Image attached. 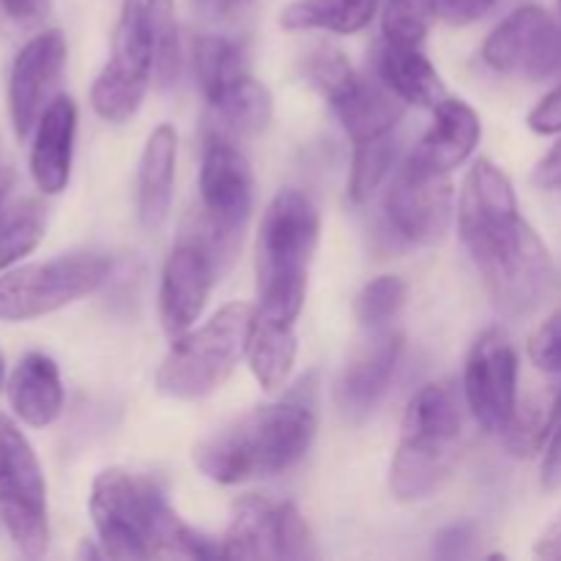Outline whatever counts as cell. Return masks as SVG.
Listing matches in <instances>:
<instances>
[{
	"label": "cell",
	"instance_id": "obj_1",
	"mask_svg": "<svg viewBox=\"0 0 561 561\" xmlns=\"http://www.w3.org/2000/svg\"><path fill=\"white\" fill-rule=\"evenodd\" d=\"M458 233L502 312L526 316L557 294L551 252L520 217L513 181L491 159H477L466 173Z\"/></svg>",
	"mask_w": 561,
	"mask_h": 561
},
{
	"label": "cell",
	"instance_id": "obj_28",
	"mask_svg": "<svg viewBox=\"0 0 561 561\" xmlns=\"http://www.w3.org/2000/svg\"><path fill=\"white\" fill-rule=\"evenodd\" d=\"M195 75L206 99L222 91L236 77L247 75L244 44L225 36H201L195 42Z\"/></svg>",
	"mask_w": 561,
	"mask_h": 561
},
{
	"label": "cell",
	"instance_id": "obj_18",
	"mask_svg": "<svg viewBox=\"0 0 561 561\" xmlns=\"http://www.w3.org/2000/svg\"><path fill=\"white\" fill-rule=\"evenodd\" d=\"M75 135L77 104L69 96H55L38 118L31 148V175L42 195H60L69 186Z\"/></svg>",
	"mask_w": 561,
	"mask_h": 561
},
{
	"label": "cell",
	"instance_id": "obj_25",
	"mask_svg": "<svg viewBox=\"0 0 561 561\" xmlns=\"http://www.w3.org/2000/svg\"><path fill=\"white\" fill-rule=\"evenodd\" d=\"M214 110V131L228 137L261 135L272 124L274 99L261 80L247 71L208 99Z\"/></svg>",
	"mask_w": 561,
	"mask_h": 561
},
{
	"label": "cell",
	"instance_id": "obj_39",
	"mask_svg": "<svg viewBox=\"0 0 561 561\" xmlns=\"http://www.w3.org/2000/svg\"><path fill=\"white\" fill-rule=\"evenodd\" d=\"M474 542V529L469 524H455L444 529L436 540L438 557H466V546Z\"/></svg>",
	"mask_w": 561,
	"mask_h": 561
},
{
	"label": "cell",
	"instance_id": "obj_31",
	"mask_svg": "<svg viewBox=\"0 0 561 561\" xmlns=\"http://www.w3.org/2000/svg\"><path fill=\"white\" fill-rule=\"evenodd\" d=\"M438 16V0H387L383 38L405 47H425L427 33Z\"/></svg>",
	"mask_w": 561,
	"mask_h": 561
},
{
	"label": "cell",
	"instance_id": "obj_23",
	"mask_svg": "<svg viewBox=\"0 0 561 561\" xmlns=\"http://www.w3.org/2000/svg\"><path fill=\"white\" fill-rule=\"evenodd\" d=\"M378 80L398 93L405 104L436 110L449 96L442 75L427 60L422 47H405L383 38L376 49Z\"/></svg>",
	"mask_w": 561,
	"mask_h": 561
},
{
	"label": "cell",
	"instance_id": "obj_3",
	"mask_svg": "<svg viewBox=\"0 0 561 561\" xmlns=\"http://www.w3.org/2000/svg\"><path fill=\"white\" fill-rule=\"evenodd\" d=\"M316 414L307 403L283 400L239 416L203 438L192 460L203 477L219 485L263 480L294 469L312 447Z\"/></svg>",
	"mask_w": 561,
	"mask_h": 561
},
{
	"label": "cell",
	"instance_id": "obj_41",
	"mask_svg": "<svg viewBox=\"0 0 561 561\" xmlns=\"http://www.w3.org/2000/svg\"><path fill=\"white\" fill-rule=\"evenodd\" d=\"M535 557L537 559H561V513L546 526V529H542V535L537 537Z\"/></svg>",
	"mask_w": 561,
	"mask_h": 561
},
{
	"label": "cell",
	"instance_id": "obj_6",
	"mask_svg": "<svg viewBox=\"0 0 561 561\" xmlns=\"http://www.w3.org/2000/svg\"><path fill=\"white\" fill-rule=\"evenodd\" d=\"M255 307L230 301L203 327L173 337L157 370V389L173 400H201L217 392L247 356Z\"/></svg>",
	"mask_w": 561,
	"mask_h": 561
},
{
	"label": "cell",
	"instance_id": "obj_11",
	"mask_svg": "<svg viewBox=\"0 0 561 561\" xmlns=\"http://www.w3.org/2000/svg\"><path fill=\"white\" fill-rule=\"evenodd\" d=\"M228 559H316L310 526L296 504L247 493L236 499L230 524L219 537Z\"/></svg>",
	"mask_w": 561,
	"mask_h": 561
},
{
	"label": "cell",
	"instance_id": "obj_24",
	"mask_svg": "<svg viewBox=\"0 0 561 561\" xmlns=\"http://www.w3.org/2000/svg\"><path fill=\"white\" fill-rule=\"evenodd\" d=\"M296 323L279 321V318H268L255 310L250 327V340H247V362L266 392H277L285 387L290 370L296 365Z\"/></svg>",
	"mask_w": 561,
	"mask_h": 561
},
{
	"label": "cell",
	"instance_id": "obj_7",
	"mask_svg": "<svg viewBox=\"0 0 561 561\" xmlns=\"http://www.w3.org/2000/svg\"><path fill=\"white\" fill-rule=\"evenodd\" d=\"M255 203V179L244 153L236 148L233 137L211 131L203 146L201 162V217L195 233L217 257L219 268L233 257L241 244L247 222Z\"/></svg>",
	"mask_w": 561,
	"mask_h": 561
},
{
	"label": "cell",
	"instance_id": "obj_4",
	"mask_svg": "<svg viewBox=\"0 0 561 561\" xmlns=\"http://www.w3.org/2000/svg\"><path fill=\"white\" fill-rule=\"evenodd\" d=\"M321 239V214L299 190L268 203L255 247L257 312L296 323L307 299V274Z\"/></svg>",
	"mask_w": 561,
	"mask_h": 561
},
{
	"label": "cell",
	"instance_id": "obj_36",
	"mask_svg": "<svg viewBox=\"0 0 561 561\" xmlns=\"http://www.w3.org/2000/svg\"><path fill=\"white\" fill-rule=\"evenodd\" d=\"M540 480L546 491L561 488V392L553 398L551 425H548L546 447H542V469Z\"/></svg>",
	"mask_w": 561,
	"mask_h": 561
},
{
	"label": "cell",
	"instance_id": "obj_32",
	"mask_svg": "<svg viewBox=\"0 0 561 561\" xmlns=\"http://www.w3.org/2000/svg\"><path fill=\"white\" fill-rule=\"evenodd\" d=\"M405 299H409V285L394 274H381V277L370 279L356 296V318H359L362 327L376 332V329H383L398 318Z\"/></svg>",
	"mask_w": 561,
	"mask_h": 561
},
{
	"label": "cell",
	"instance_id": "obj_37",
	"mask_svg": "<svg viewBox=\"0 0 561 561\" xmlns=\"http://www.w3.org/2000/svg\"><path fill=\"white\" fill-rule=\"evenodd\" d=\"M526 124L537 135H561V82L535 104V110L526 115Z\"/></svg>",
	"mask_w": 561,
	"mask_h": 561
},
{
	"label": "cell",
	"instance_id": "obj_15",
	"mask_svg": "<svg viewBox=\"0 0 561 561\" xmlns=\"http://www.w3.org/2000/svg\"><path fill=\"white\" fill-rule=\"evenodd\" d=\"M219 279V263L195 233H184L170 250L159 288V318L170 337L190 332L206 310L211 285Z\"/></svg>",
	"mask_w": 561,
	"mask_h": 561
},
{
	"label": "cell",
	"instance_id": "obj_8",
	"mask_svg": "<svg viewBox=\"0 0 561 561\" xmlns=\"http://www.w3.org/2000/svg\"><path fill=\"white\" fill-rule=\"evenodd\" d=\"M0 524L22 557L47 553V482L36 449L9 414H0Z\"/></svg>",
	"mask_w": 561,
	"mask_h": 561
},
{
	"label": "cell",
	"instance_id": "obj_29",
	"mask_svg": "<svg viewBox=\"0 0 561 561\" xmlns=\"http://www.w3.org/2000/svg\"><path fill=\"white\" fill-rule=\"evenodd\" d=\"M148 88H151V82L126 77L104 64V69L99 71V77L91 85L93 113H96L99 118L110 121V124H126V121L135 118V113L140 110Z\"/></svg>",
	"mask_w": 561,
	"mask_h": 561
},
{
	"label": "cell",
	"instance_id": "obj_40",
	"mask_svg": "<svg viewBox=\"0 0 561 561\" xmlns=\"http://www.w3.org/2000/svg\"><path fill=\"white\" fill-rule=\"evenodd\" d=\"M535 184L540 190H561V137L535 168Z\"/></svg>",
	"mask_w": 561,
	"mask_h": 561
},
{
	"label": "cell",
	"instance_id": "obj_44",
	"mask_svg": "<svg viewBox=\"0 0 561 561\" xmlns=\"http://www.w3.org/2000/svg\"><path fill=\"white\" fill-rule=\"evenodd\" d=\"M9 186H11V173L0 170V201H3V195L9 192Z\"/></svg>",
	"mask_w": 561,
	"mask_h": 561
},
{
	"label": "cell",
	"instance_id": "obj_5",
	"mask_svg": "<svg viewBox=\"0 0 561 561\" xmlns=\"http://www.w3.org/2000/svg\"><path fill=\"white\" fill-rule=\"evenodd\" d=\"M466 398L455 381H433L411 398L403 414L389 488L398 502H425L453 474L463 436Z\"/></svg>",
	"mask_w": 561,
	"mask_h": 561
},
{
	"label": "cell",
	"instance_id": "obj_9",
	"mask_svg": "<svg viewBox=\"0 0 561 561\" xmlns=\"http://www.w3.org/2000/svg\"><path fill=\"white\" fill-rule=\"evenodd\" d=\"M110 268V257L93 252H75L11 268L0 277V321H36L64 310L93 294L107 279Z\"/></svg>",
	"mask_w": 561,
	"mask_h": 561
},
{
	"label": "cell",
	"instance_id": "obj_38",
	"mask_svg": "<svg viewBox=\"0 0 561 561\" xmlns=\"http://www.w3.org/2000/svg\"><path fill=\"white\" fill-rule=\"evenodd\" d=\"M496 5V0H438V16L449 25L466 27L482 20Z\"/></svg>",
	"mask_w": 561,
	"mask_h": 561
},
{
	"label": "cell",
	"instance_id": "obj_19",
	"mask_svg": "<svg viewBox=\"0 0 561 561\" xmlns=\"http://www.w3.org/2000/svg\"><path fill=\"white\" fill-rule=\"evenodd\" d=\"M480 137L482 124L474 107L466 104L463 99L447 96L433 110L431 129L425 131V137L416 142L409 157L425 168L453 173L474 153V148L480 146Z\"/></svg>",
	"mask_w": 561,
	"mask_h": 561
},
{
	"label": "cell",
	"instance_id": "obj_22",
	"mask_svg": "<svg viewBox=\"0 0 561 561\" xmlns=\"http://www.w3.org/2000/svg\"><path fill=\"white\" fill-rule=\"evenodd\" d=\"M9 403L22 425L42 431L64 414L66 392L58 365L47 354H25L9 378Z\"/></svg>",
	"mask_w": 561,
	"mask_h": 561
},
{
	"label": "cell",
	"instance_id": "obj_26",
	"mask_svg": "<svg viewBox=\"0 0 561 561\" xmlns=\"http://www.w3.org/2000/svg\"><path fill=\"white\" fill-rule=\"evenodd\" d=\"M378 11V0H294L279 14L285 31H329L340 36L365 31Z\"/></svg>",
	"mask_w": 561,
	"mask_h": 561
},
{
	"label": "cell",
	"instance_id": "obj_30",
	"mask_svg": "<svg viewBox=\"0 0 561 561\" xmlns=\"http://www.w3.org/2000/svg\"><path fill=\"white\" fill-rule=\"evenodd\" d=\"M394 153H398V137L394 131L373 140L354 142V159H351V179H348V195L354 203L370 201L373 192L383 184L394 164Z\"/></svg>",
	"mask_w": 561,
	"mask_h": 561
},
{
	"label": "cell",
	"instance_id": "obj_10",
	"mask_svg": "<svg viewBox=\"0 0 561 561\" xmlns=\"http://www.w3.org/2000/svg\"><path fill=\"white\" fill-rule=\"evenodd\" d=\"M107 66L135 80L170 85L181 69L173 0H124Z\"/></svg>",
	"mask_w": 561,
	"mask_h": 561
},
{
	"label": "cell",
	"instance_id": "obj_14",
	"mask_svg": "<svg viewBox=\"0 0 561 561\" xmlns=\"http://www.w3.org/2000/svg\"><path fill=\"white\" fill-rule=\"evenodd\" d=\"M387 217L411 244H436L447 236L455 211L449 173L405 159L387 190Z\"/></svg>",
	"mask_w": 561,
	"mask_h": 561
},
{
	"label": "cell",
	"instance_id": "obj_33",
	"mask_svg": "<svg viewBox=\"0 0 561 561\" xmlns=\"http://www.w3.org/2000/svg\"><path fill=\"white\" fill-rule=\"evenodd\" d=\"M553 400L546 403L542 398H526L518 403L513 420H510L507 431L502 433L504 444L515 458H531V455L542 453L548 438V425H551Z\"/></svg>",
	"mask_w": 561,
	"mask_h": 561
},
{
	"label": "cell",
	"instance_id": "obj_20",
	"mask_svg": "<svg viewBox=\"0 0 561 561\" xmlns=\"http://www.w3.org/2000/svg\"><path fill=\"white\" fill-rule=\"evenodd\" d=\"M175 159H179V131L173 124H159L148 135L137 170V211L142 228L151 233L162 230L173 208Z\"/></svg>",
	"mask_w": 561,
	"mask_h": 561
},
{
	"label": "cell",
	"instance_id": "obj_45",
	"mask_svg": "<svg viewBox=\"0 0 561 561\" xmlns=\"http://www.w3.org/2000/svg\"><path fill=\"white\" fill-rule=\"evenodd\" d=\"M5 389V362H3V354H0V392Z\"/></svg>",
	"mask_w": 561,
	"mask_h": 561
},
{
	"label": "cell",
	"instance_id": "obj_43",
	"mask_svg": "<svg viewBox=\"0 0 561 561\" xmlns=\"http://www.w3.org/2000/svg\"><path fill=\"white\" fill-rule=\"evenodd\" d=\"M250 3L252 0H195L197 9L206 16H211V20H225V16L239 14V11Z\"/></svg>",
	"mask_w": 561,
	"mask_h": 561
},
{
	"label": "cell",
	"instance_id": "obj_46",
	"mask_svg": "<svg viewBox=\"0 0 561 561\" xmlns=\"http://www.w3.org/2000/svg\"><path fill=\"white\" fill-rule=\"evenodd\" d=\"M559 16H561V0H559ZM561 22V20H559Z\"/></svg>",
	"mask_w": 561,
	"mask_h": 561
},
{
	"label": "cell",
	"instance_id": "obj_35",
	"mask_svg": "<svg viewBox=\"0 0 561 561\" xmlns=\"http://www.w3.org/2000/svg\"><path fill=\"white\" fill-rule=\"evenodd\" d=\"M529 359L546 376L561 373V310L548 316L529 337Z\"/></svg>",
	"mask_w": 561,
	"mask_h": 561
},
{
	"label": "cell",
	"instance_id": "obj_42",
	"mask_svg": "<svg viewBox=\"0 0 561 561\" xmlns=\"http://www.w3.org/2000/svg\"><path fill=\"white\" fill-rule=\"evenodd\" d=\"M49 0H0L5 14L16 22H36L47 11Z\"/></svg>",
	"mask_w": 561,
	"mask_h": 561
},
{
	"label": "cell",
	"instance_id": "obj_17",
	"mask_svg": "<svg viewBox=\"0 0 561 561\" xmlns=\"http://www.w3.org/2000/svg\"><path fill=\"white\" fill-rule=\"evenodd\" d=\"M400 354H403V334L376 329L373 340L356 348L345 370L340 373L337 389H334L340 409L348 416L370 414L392 387Z\"/></svg>",
	"mask_w": 561,
	"mask_h": 561
},
{
	"label": "cell",
	"instance_id": "obj_21",
	"mask_svg": "<svg viewBox=\"0 0 561 561\" xmlns=\"http://www.w3.org/2000/svg\"><path fill=\"white\" fill-rule=\"evenodd\" d=\"M334 115L354 142L373 140L398 129L409 104L389 91L381 80L354 75L348 85L329 99Z\"/></svg>",
	"mask_w": 561,
	"mask_h": 561
},
{
	"label": "cell",
	"instance_id": "obj_34",
	"mask_svg": "<svg viewBox=\"0 0 561 561\" xmlns=\"http://www.w3.org/2000/svg\"><path fill=\"white\" fill-rule=\"evenodd\" d=\"M301 69H305L307 82H310L327 102L332 96H337V93L348 85L351 77L356 75L354 66L348 64V58H345L337 47H332V44H318V47H312L310 53L305 55V66H301Z\"/></svg>",
	"mask_w": 561,
	"mask_h": 561
},
{
	"label": "cell",
	"instance_id": "obj_16",
	"mask_svg": "<svg viewBox=\"0 0 561 561\" xmlns=\"http://www.w3.org/2000/svg\"><path fill=\"white\" fill-rule=\"evenodd\" d=\"M66 66V38L58 27L22 44L9 75V113L20 140L36 129L38 118L55 99Z\"/></svg>",
	"mask_w": 561,
	"mask_h": 561
},
{
	"label": "cell",
	"instance_id": "obj_27",
	"mask_svg": "<svg viewBox=\"0 0 561 561\" xmlns=\"http://www.w3.org/2000/svg\"><path fill=\"white\" fill-rule=\"evenodd\" d=\"M44 233H47V206L42 201L25 197L3 208L0 211V272L31 255L42 244Z\"/></svg>",
	"mask_w": 561,
	"mask_h": 561
},
{
	"label": "cell",
	"instance_id": "obj_2",
	"mask_svg": "<svg viewBox=\"0 0 561 561\" xmlns=\"http://www.w3.org/2000/svg\"><path fill=\"white\" fill-rule=\"evenodd\" d=\"M93 529L107 559H214L219 540L203 537L175 515L153 477L126 469L99 471L91 485Z\"/></svg>",
	"mask_w": 561,
	"mask_h": 561
},
{
	"label": "cell",
	"instance_id": "obj_13",
	"mask_svg": "<svg viewBox=\"0 0 561 561\" xmlns=\"http://www.w3.org/2000/svg\"><path fill=\"white\" fill-rule=\"evenodd\" d=\"M466 409L491 436H502L518 409V354L507 334L485 329L471 345L463 373Z\"/></svg>",
	"mask_w": 561,
	"mask_h": 561
},
{
	"label": "cell",
	"instance_id": "obj_12",
	"mask_svg": "<svg viewBox=\"0 0 561 561\" xmlns=\"http://www.w3.org/2000/svg\"><path fill=\"white\" fill-rule=\"evenodd\" d=\"M482 60L504 77L548 80L561 71V22L542 5H520L485 38Z\"/></svg>",
	"mask_w": 561,
	"mask_h": 561
}]
</instances>
